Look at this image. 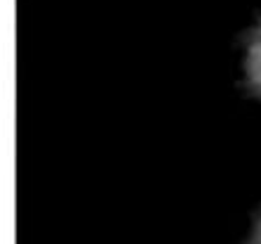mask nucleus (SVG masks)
Segmentation results:
<instances>
[{"label": "nucleus", "instance_id": "f03ea898", "mask_svg": "<svg viewBox=\"0 0 261 244\" xmlns=\"http://www.w3.org/2000/svg\"><path fill=\"white\" fill-rule=\"evenodd\" d=\"M252 244H261V218L254 225V235H252Z\"/></svg>", "mask_w": 261, "mask_h": 244}, {"label": "nucleus", "instance_id": "f257e3e1", "mask_svg": "<svg viewBox=\"0 0 261 244\" xmlns=\"http://www.w3.org/2000/svg\"><path fill=\"white\" fill-rule=\"evenodd\" d=\"M242 74L247 88L261 100V21L245 38L242 48Z\"/></svg>", "mask_w": 261, "mask_h": 244}]
</instances>
